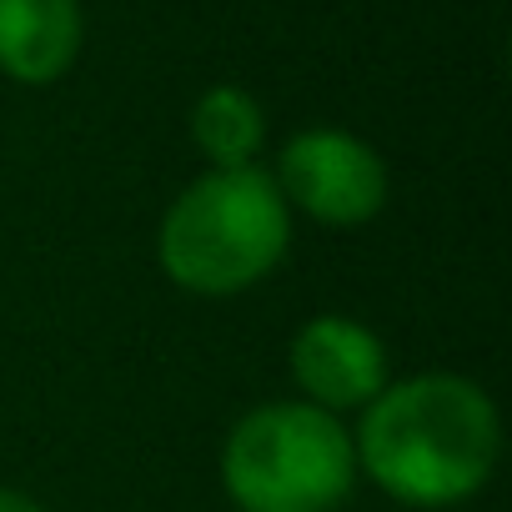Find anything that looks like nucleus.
I'll list each match as a JSON object with an SVG mask.
<instances>
[{"label": "nucleus", "instance_id": "f257e3e1", "mask_svg": "<svg viewBox=\"0 0 512 512\" xmlns=\"http://www.w3.org/2000/svg\"><path fill=\"white\" fill-rule=\"evenodd\" d=\"M357 467L407 507H452L487 487L502 422L492 397L457 372H422L382 387L352 437Z\"/></svg>", "mask_w": 512, "mask_h": 512}, {"label": "nucleus", "instance_id": "f03ea898", "mask_svg": "<svg viewBox=\"0 0 512 512\" xmlns=\"http://www.w3.org/2000/svg\"><path fill=\"white\" fill-rule=\"evenodd\" d=\"M292 246V206L262 166L206 171L161 221V267L196 297H236L277 272Z\"/></svg>", "mask_w": 512, "mask_h": 512}, {"label": "nucleus", "instance_id": "7ed1b4c3", "mask_svg": "<svg viewBox=\"0 0 512 512\" xmlns=\"http://www.w3.org/2000/svg\"><path fill=\"white\" fill-rule=\"evenodd\" d=\"M352 482V432L312 402L256 407L221 447V487L241 512H337Z\"/></svg>", "mask_w": 512, "mask_h": 512}, {"label": "nucleus", "instance_id": "20e7f679", "mask_svg": "<svg viewBox=\"0 0 512 512\" xmlns=\"http://www.w3.org/2000/svg\"><path fill=\"white\" fill-rule=\"evenodd\" d=\"M277 191L287 206H302L307 216L327 226H362L387 206V161L352 131L312 126L282 146L277 161Z\"/></svg>", "mask_w": 512, "mask_h": 512}, {"label": "nucleus", "instance_id": "39448f33", "mask_svg": "<svg viewBox=\"0 0 512 512\" xmlns=\"http://www.w3.org/2000/svg\"><path fill=\"white\" fill-rule=\"evenodd\" d=\"M292 377L312 407L337 417L347 407H367L387 387V347L372 327L327 312L292 337Z\"/></svg>", "mask_w": 512, "mask_h": 512}, {"label": "nucleus", "instance_id": "423d86ee", "mask_svg": "<svg viewBox=\"0 0 512 512\" xmlns=\"http://www.w3.org/2000/svg\"><path fill=\"white\" fill-rule=\"evenodd\" d=\"M81 56V0H0V71L21 86L61 81Z\"/></svg>", "mask_w": 512, "mask_h": 512}, {"label": "nucleus", "instance_id": "0eeeda50", "mask_svg": "<svg viewBox=\"0 0 512 512\" xmlns=\"http://www.w3.org/2000/svg\"><path fill=\"white\" fill-rule=\"evenodd\" d=\"M191 141L211 161V171H236L251 166L267 141V116L241 86H211L191 106Z\"/></svg>", "mask_w": 512, "mask_h": 512}, {"label": "nucleus", "instance_id": "6e6552de", "mask_svg": "<svg viewBox=\"0 0 512 512\" xmlns=\"http://www.w3.org/2000/svg\"><path fill=\"white\" fill-rule=\"evenodd\" d=\"M0 512H46L36 497H26V492H16V487H0Z\"/></svg>", "mask_w": 512, "mask_h": 512}]
</instances>
